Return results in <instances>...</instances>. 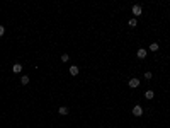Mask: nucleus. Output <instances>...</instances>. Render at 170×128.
Listing matches in <instances>:
<instances>
[{
  "mask_svg": "<svg viewBox=\"0 0 170 128\" xmlns=\"http://www.w3.org/2000/svg\"><path fill=\"white\" fill-rule=\"evenodd\" d=\"M133 114H134V116H141L143 114V108L140 106V104H136V106L133 108Z\"/></svg>",
  "mask_w": 170,
  "mask_h": 128,
  "instance_id": "obj_1",
  "label": "nucleus"
},
{
  "mask_svg": "<svg viewBox=\"0 0 170 128\" xmlns=\"http://www.w3.org/2000/svg\"><path fill=\"white\" fill-rule=\"evenodd\" d=\"M138 86H140V79H136V77H134V79H131L129 80V87H138Z\"/></svg>",
  "mask_w": 170,
  "mask_h": 128,
  "instance_id": "obj_2",
  "label": "nucleus"
},
{
  "mask_svg": "<svg viewBox=\"0 0 170 128\" xmlns=\"http://www.w3.org/2000/svg\"><path fill=\"white\" fill-rule=\"evenodd\" d=\"M12 72H14V74H20V72H22V65H20V63H15V65L12 67Z\"/></svg>",
  "mask_w": 170,
  "mask_h": 128,
  "instance_id": "obj_3",
  "label": "nucleus"
},
{
  "mask_svg": "<svg viewBox=\"0 0 170 128\" xmlns=\"http://www.w3.org/2000/svg\"><path fill=\"white\" fill-rule=\"evenodd\" d=\"M133 14L138 17V16H141V7L140 5H133Z\"/></svg>",
  "mask_w": 170,
  "mask_h": 128,
  "instance_id": "obj_4",
  "label": "nucleus"
},
{
  "mask_svg": "<svg viewBox=\"0 0 170 128\" xmlns=\"http://www.w3.org/2000/svg\"><path fill=\"white\" fill-rule=\"evenodd\" d=\"M70 74H72V75H78V67H77V65H72V67H70Z\"/></svg>",
  "mask_w": 170,
  "mask_h": 128,
  "instance_id": "obj_5",
  "label": "nucleus"
},
{
  "mask_svg": "<svg viewBox=\"0 0 170 128\" xmlns=\"http://www.w3.org/2000/svg\"><path fill=\"white\" fill-rule=\"evenodd\" d=\"M146 56V50H138V58H145Z\"/></svg>",
  "mask_w": 170,
  "mask_h": 128,
  "instance_id": "obj_6",
  "label": "nucleus"
},
{
  "mask_svg": "<svg viewBox=\"0 0 170 128\" xmlns=\"http://www.w3.org/2000/svg\"><path fill=\"white\" fill-rule=\"evenodd\" d=\"M20 84H22V86H27V84H29V77H27V75H22V79H20Z\"/></svg>",
  "mask_w": 170,
  "mask_h": 128,
  "instance_id": "obj_7",
  "label": "nucleus"
},
{
  "mask_svg": "<svg viewBox=\"0 0 170 128\" xmlns=\"http://www.w3.org/2000/svg\"><path fill=\"white\" fill-rule=\"evenodd\" d=\"M153 96H155L153 90H146V92H145V98H146V99H153Z\"/></svg>",
  "mask_w": 170,
  "mask_h": 128,
  "instance_id": "obj_8",
  "label": "nucleus"
},
{
  "mask_svg": "<svg viewBox=\"0 0 170 128\" xmlns=\"http://www.w3.org/2000/svg\"><path fill=\"white\" fill-rule=\"evenodd\" d=\"M58 113H60V114H68V108H65V106H61V108L58 109Z\"/></svg>",
  "mask_w": 170,
  "mask_h": 128,
  "instance_id": "obj_9",
  "label": "nucleus"
},
{
  "mask_svg": "<svg viewBox=\"0 0 170 128\" xmlns=\"http://www.w3.org/2000/svg\"><path fill=\"white\" fill-rule=\"evenodd\" d=\"M150 50H151V51H157V50H158V44H157V43H151V44H150Z\"/></svg>",
  "mask_w": 170,
  "mask_h": 128,
  "instance_id": "obj_10",
  "label": "nucleus"
},
{
  "mask_svg": "<svg viewBox=\"0 0 170 128\" xmlns=\"http://www.w3.org/2000/svg\"><path fill=\"white\" fill-rule=\"evenodd\" d=\"M129 26L134 28V26H136V19H129Z\"/></svg>",
  "mask_w": 170,
  "mask_h": 128,
  "instance_id": "obj_11",
  "label": "nucleus"
},
{
  "mask_svg": "<svg viewBox=\"0 0 170 128\" xmlns=\"http://www.w3.org/2000/svg\"><path fill=\"white\" fill-rule=\"evenodd\" d=\"M145 79H146V80L151 79V72H146V74H145Z\"/></svg>",
  "mask_w": 170,
  "mask_h": 128,
  "instance_id": "obj_12",
  "label": "nucleus"
},
{
  "mask_svg": "<svg viewBox=\"0 0 170 128\" xmlns=\"http://www.w3.org/2000/svg\"><path fill=\"white\" fill-rule=\"evenodd\" d=\"M68 58H70V56H68L66 53H65V55H61V60H63V62H68Z\"/></svg>",
  "mask_w": 170,
  "mask_h": 128,
  "instance_id": "obj_13",
  "label": "nucleus"
},
{
  "mask_svg": "<svg viewBox=\"0 0 170 128\" xmlns=\"http://www.w3.org/2000/svg\"><path fill=\"white\" fill-rule=\"evenodd\" d=\"M3 32H5V28H3V26H0V36H3Z\"/></svg>",
  "mask_w": 170,
  "mask_h": 128,
  "instance_id": "obj_14",
  "label": "nucleus"
}]
</instances>
